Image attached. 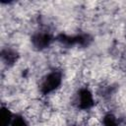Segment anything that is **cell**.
Wrapping results in <instances>:
<instances>
[{"label":"cell","mask_w":126,"mask_h":126,"mask_svg":"<svg viewBox=\"0 0 126 126\" xmlns=\"http://www.w3.org/2000/svg\"><path fill=\"white\" fill-rule=\"evenodd\" d=\"M94 99L92 94L87 89H82L79 93V106L82 109H89L93 106Z\"/></svg>","instance_id":"4"},{"label":"cell","mask_w":126,"mask_h":126,"mask_svg":"<svg viewBox=\"0 0 126 126\" xmlns=\"http://www.w3.org/2000/svg\"><path fill=\"white\" fill-rule=\"evenodd\" d=\"M62 81V76L61 73L58 71H53L50 74H48L45 79L43 80L42 84H41V93L44 94H47L51 92H53L54 90H56Z\"/></svg>","instance_id":"1"},{"label":"cell","mask_w":126,"mask_h":126,"mask_svg":"<svg viewBox=\"0 0 126 126\" xmlns=\"http://www.w3.org/2000/svg\"><path fill=\"white\" fill-rule=\"evenodd\" d=\"M11 126H28L27 122L24 120V118L22 116H15L12 120Z\"/></svg>","instance_id":"8"},{"label":"cell","mask_w":126,"mask_h":126,"mask_svg":"<svg viewBox=\"0 0 126 126\" xmlns=\"http://www.w3.org/2000/svg\"><path fill=\"white\" fill-rule=\"evenodd\" d=\"M12 120L13 118L11 111L8 108L2 106L0 110V126H11Z\"/></svg>","instance_id":"5"},{"label":"cell","mask_w":126,"mask_h":126,"mask_svg":"<svg viewBox=\"0 0 126 126\" xmlns=\"http://www.w3.org/2000/svg\"><path fill=\"white\" fill-rule=\"evenodd\" d=\"M51 41H52V36L46 32H38V33H35L32 37V44L36 48H39V49L47 47Z\"/></svg>","instance_id":"3"},{"label":"cell","mask_w":126,"mask_h":126,"mask_svg":"<svg viewBox=\"0 0 126 126\" xmlns=\"http://www.w3.org/2000/svg\"><path fill=\"white\" fill-rule=\"evenodd\" d=\"M58 40H60L61 42H63L64 44H67V45H73V44L86 45L91 41L89 35H86V34H81V35H76V36L60 34L58 36Z\"/></svg>","instance_id":"2"},{"label":"cell","mask_w":126,"mask_h":126,"mask_svg":"<svg viewBox=\"0 0 126 126\" xmlns=\"http://www.w3.org/2000/svg\"><path fill=\"white\" fill-rule=\"evenodd\" d=\"M2 58L5 60V62H7L9 64H13L17 59V54L13 50L5 49L2 51Z\"/></svg>","instance_id":"6"},{"label":"cell","mask_w":126,"mask_h":126,"mask_svg":"<svg viewBox=\"0 0 126 126\" xmlns=\"http://www.w3.org/2000/svg\"><path fill=\"white\" fill-rule=\"evenodd\" d=\"M103 125L104 126H118L116 118L112 114H106L103 118Z\"/></svg>","instance_id":"7"}]
</instances>
